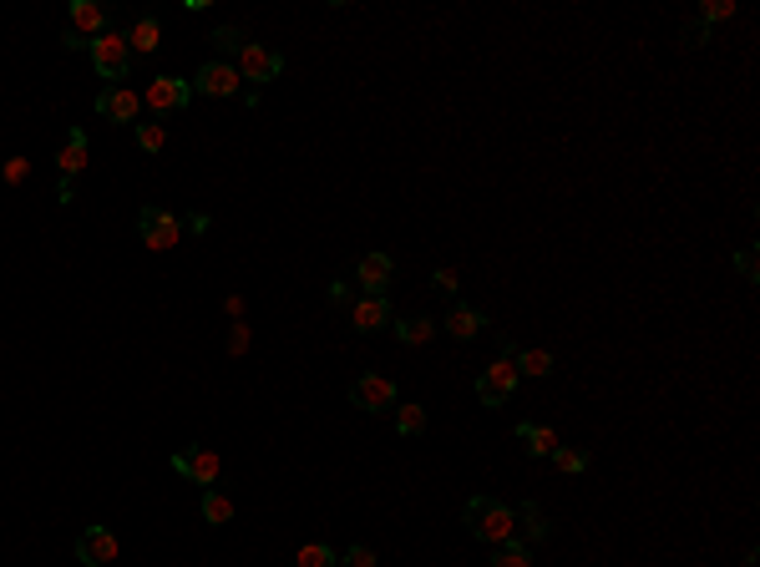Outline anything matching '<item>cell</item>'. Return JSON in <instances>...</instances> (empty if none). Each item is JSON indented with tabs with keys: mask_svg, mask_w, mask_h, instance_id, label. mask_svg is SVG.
Returning <instances> with one entry per match:
<instances>
[{
	"mask_svg": "<svg viewBox=\"0 0 760 567\" xmlns=\"http://www.w3.org/2000/svg\"><path fill=\"white\" fill-rule=\"evenodd\" d=\"M61 46H66V51H82V46H87V41H82V36H76V31H71V26H66V31H61Z\"/></svg>",
	"mask_w": 760,
	"mask_h": 567,
	"instance_id": "8d00e7d4",
	"label": "cell"
},
{
	"mask_svg": "<svg viewBox=\"0 0 760 567\" xmlns=\"http://www.w3.org/2000/svg\"><path fill=\"white\" fill-rule=\"evenodd\" d=\"M26 173H31V162H26V157H11V162H6V183H11V188H21V183H26Z\"/></svg>",
	"mask_w": 760,
	"mask_h": 567,
	"instance_id": "4dcf8cb0",
	"label": "cell"
},
{
	"mask_svg": "<svg viewBox=\"0 0 760 567\" xmlns=\"http://www.w3.org/2000/svg\"><path fill=\"white\" fill-rule=\"evenodd\" d=\"M431 284H436L441 294H456V269H436V274H431Z\"/></svg>",
	"mask_w": 760,
	"mask_h": 567,
	"instance_id": "d6a6232c",
	"label": "cell"
},
{
	"mask_svg": "<svg viewBox=\"0 0 760 567\" xmlns=\"http://www.w3.org/2000/svg\"><path fill=\"white\" fill-rule=\"evenodd\" d=\"M340 557H335V547L330 542H304L299 552H294V562L289 567H335Z\"/></svg>",
	"mask_w": 760,
	"mask_h": 567,
	"instance_id": "603a6c76",
	"label": "cell"
},
{
	"mask_svg": "<svg viewBox=\"0 0 760 567\" xmlns=\"http://www.w3.org/2000/svg\"><path fill=\"white\" fill-rule=\"evenodd\" d=\"M512 517H517V542H543L553 527H548V517L538 512V502H522V507H512Z\"/></svg>",
	"mask_w": 760,
	"mask_h": 567,
	"instance_id": "d6986e66",
	"label": "cell"
},
{
	"mask_svg": "<svg viewBox=\"0 0 760 567\" xmlns=\"http://www.w3.org/2000/svg\"><path fill=\"white\" fill-rule=\"evenodd\" d=\"M137 233H142V243L147 249H178L183 243V218L178 213H168V208H142L137 213Z\"/></svg>",
	"mask_w": 760,
	"mask_h": 567,
	"instance_id": "3957f363",
	"label": "cell"
},
{
	"mask_svg": "<svg viewBox=\"0 0 760 567\" xmlns=\"http://www.w3.org/2000/svg\"><path fill=\"white\" fill-rule=\"evenodd\" d=\"M122 36H127V51H137V56H152V51L163 46V21H158V16H137V21H132Z\"/></svg>",
	"mask_w": 760,
	"mask_h": 567,
	"instance_id": "2e32d148",
	"label": "cell"
},
{
	"mask_svg": "<svg viewBox=\"0 0 760 567\" xmlns=\"http://www.w3.org/2000/svg\"><path fill=\"white\" fill-rule=\"evenodd\" d=\"M391 330H396V340H401V345H426V340H436L441 324L421 314V319H401V324H391Z\"/></svg>",
	"mask_w": 760,
	"mask_h": 567,
	"instance_id": "7402d4cb",
	"label": "cell"
},
{
	"mask_svg": "<svg viewBox=\"0 0 760 567\" xmlns=\"http://www.w3.org/2000/svg\"><path fill=\"white\" fill-rule=\"evenodd\" d=\"M482 330H487V314L472 309V304H456V309L446 314V335H451V340H477Z\"/></svg>",
	"mask_w": 760,
	"mask_h": 567,
	"instance_id": "ac0fdd59",
	"label": "cell"
},
{
	"mask_svg": "<svg viewBox=\"0 0 760 567\" xmlns=\"http://www.w3.org/2000/svg\"><path fill=\"white\" fill-rule=\"evenodd\" d=\"M517 380H522V375H517V365L502 355V360H492V365L477 375V400L487 405V411H497V405H507V400H512Z\"/></svg>",
	"mask_w": 760,
	"mask_h": 567,
	"instance_id": "277c9868",
	"label": "cell"
},
{
	"mask_svg": "<svg viewBox=\"0 0 760 567\" xmlns=\"http://www.w3.org/2000/svg\"><path fill=\"white\" fill-rule=\"evenodd\" d=\"M350 405H360L365 416H375V411H396V405H401L396 380H391V375H360V380L350 385Z\"/></svg>",
	"mask_w": 760,
	"mask_h": 567,
	"instance_id": "5b68a950",
	"label": "cell"
},
{
	"mask_svg": "<svg viewBox=\"0 0 760 567\" xmlns=\"http://www.w3.org/2000/svg\"><path fill=\"white\" fill-rule=\"evenodd\" d=\"M553 466L568 471V476H573V471H588V451H583V446H558V451H553Z\"/></svg>",
	"mask_w": 760,
	"mask_h": 567,
	"instance_id": "484cf974",
	"label": "cell"
},
{
	"mask_svg": "<svg viewBox=\"0 0 760 567\" xmlns=\"http://www.w3.org/2000/svg\"><path fill=\"white\" fill-rule=\"evenodd\" d=\"M82 168H87V132L71 127L61 137V152H56V173H61V183H76V173H82Z\"/></svg>",
	"mask_w": 760,
	"mask_h": 567,
	"instance_id": "4fadbf2b",
	"label": "cell"
},
{
	"mask_svg": "<svg viewBox=\"0 0 760 567\" xmlns=\"http://www.w3.org/2000/svg\"><path fill=\"white\" fill-rule=\"evenodd\" d=\"M730 16H735V0H710V6L700 11L705 26H710V21H730Z\"/></svg>",
	"mask_w": 760,
	"mask_h": 567,
	"instance_id": "f546056e",
	"label": "cell"
},
{
	"mask_svg": "<svg viewBox=\"0 0 760 567\" xmlns=\"http://www.w3.org/2000/svg\"><path fill=\"white\" fill-rule=\"evenodd\" d=\"M239 87H244V81H239L234 61H203L198 76H193V92H203V97H234Z\"/></svg>",
	"mask_w": 760,
	"mask_h": 567,
	"instance_id": "ba28073f",
	"label": "cell"
},
{
	"mask_svg": "<svg viewBox=\"0 0 760 567\" xmlns=\"http://www.w3.org/2000/svg\"><path fill=\"white\" fill-rule=\"evenodd\" d=\"M193 102V81L183 76H152L147 81V107L152 112H183Z\"/></svg>",
	"mask_w": 760,
	"mask_h": 567,
	"instance_id": "9c48e42d",
	"label": "cell"
},
{
	"mask_svg": "<svg viewBox=\"0 0 760 567\" xmlns=\"http://www.w3.org/2000/svg\"><path fill=\"white\" fill-rule=\"evenodd\" d=\"M213 46H218L223 56H239V51L249 46V36H244V31H234V26H218V31H213Z\"/></svg>",
	"mask_w": 760,
	"mask_h": 567,
	"instance_id": "4316f807",
	"label": "cell"
},
{
	"mask_svg": "<svg viewBox=\"0 0 760 567\" xmlns=\"http://www.w3.org/2000/svg\"><path fill=\"white\" fill-rule=\"evenodd\" d=\"M117 552H122V542H117L112 527H87L82 537H76V557H82V567H107V562H117Z\"/></svg>",
	"mask_w": 760,
	"mask_h": 567,
	"instance_id": "30bf717a",
	"label": "cell"
},
{
	"mask_svg": "<svg viewBox=\"0 0 760 567\" xmlns=\"http://www.w3.org/2000/svg\"><path fill=\"white\" fill-rule=\"evenodd\" d=\"M705 41H710V26H705V21H684L679 46H705Z\"/></svg>",
	"mask_w": 760,
	"mask_h": 567,
	"instance_id": "f1b7e54d",
	"label": "cell"
},
{
	"mask_svg": "<svg viewBox=\"0 0 760 567\" xmlns=\"http://www.w3.org/2000/svg\"><path fill=\"white\" fill-rule=\"evenodd\" d=\"M396 279V259L391 254H365L360 264H355V284H360V294H386V284Z\"/></svg>",
	"mask_w": 760,
	"mask_h": 567,
	"instance_id": "7c38bea8",
	"label": "cell"
},
{
	"mask_svg": "<svg viewBox=\"0 0 760 567\" xmlns=\"http://www.w3.org/2000/svg\"><path fill=\"white\" fill-rule=\"evenodd\" d=\"M492 567H532V552H527V542H502L497 547V557H492Z\"/></svg>",
	"mask_w": 760,
	"mask_h": 567,
	"instance_id": "d4e9b609",
	"label": "cell"
},
{
	"mask_svg": "<svg viewBox=\"0 0 760 567\" xmlns=\"http://www.w3.org/2000/svg\"><path fill=\"white\" fill-rule=\"evenodd\" d=\"M228 350H249V324H234V335H228Z\"/></svg>",
	"mask_w": 760,
	"mask_h": 567,
	"instance_id": "836d02e7",
	"label": "cell"
},
{
	"mask_svg": "<svg viewBox=\"0 0 760 567\" xmlns=\"http://www.w3.org/2000/svg\"><path fill=\"white\" fill-rule=\"evenodd\" d=\"M163 142H168V132L158 122H137V147L142 152H163Z\"/></svg>",
	"mask_w": 760,
	"mask_h": 567,
	"instance_id": "83f0119b",
	"label": "cell"
},
{
	"mask_svg": "<svg viewBox=\"0 0 760 567\" xmlns=\"http://www.w3.org/2000/svg\"><path fill=\"white\" fill-rule=\"evenodd\" d=\"M218 451H208V446H183L178 456H173V471L178 476H188L193 486H218Z\"/></svg>",
	"mask_w": 760,
	"mask_h": 567,
	"instance_id": "52a82bcc",
	"label": "cell"
},
{
	"mask_svg": "<svg viewBox=\"0 0 760 567\" xmlns=\"http://www.w3.org/2000/svg\"><path fill=\"white\" fill-rule=\"evenodd\" d=\"M137 92H127V87H102L97 92V117H107V122H137Z\"/></svg>",
	"mask_w": 760,
	"mask_h": 567,
	"instance_id": "5bb4252c",
	"label": "cell"
},
{
	"mask_svg": "<svg viewBox=\"0 0 760 567\" xmlns=\"http://www.w3.org/2000/svg\"><path fill=\"white\" fill-rule=\"evenodd\" d=\"M112 26V11L97 6V0H71V31L76 36H102Z\"/></svg>",
	"mask_w": 760,
	"mask_h": 567,
	"instance_id": "9a60e30c",
	"label": "cell"
},
{
	"mask_svg": "<svg viewBox=\"0 0 760 567\" xmlns=\"http://www.w3.org/2000/svg\"><path fill=\"white\" fill-rule=\"evenodd\" d=\"M467 527H472V537L487 542V547H502V542L517 537V517H512V507L497 502V497H472V502H467Z\"/></svg>",
	"mask_w": 760,
	"mask_h": 567,
	"instance_id": "6da1fadb",
	"label": "cell"
},
{
	"mask_svg": "<svg viewBox=\"0 0 760 567\" xmlns=\"http://www.w3.org/2000/svg\"><path fill=\"white\" fill-rule=\"evenodd\" d=\"M735 264H740V274H745V279H750V284H755V249H745V254H740V259H735Z\"/></svg>",
	"mask_w": 760,
	"mask_h": 567,
	"instance_id": "e575fe53",
	"label": "cell"
},
{
	"mask_svg": "<svg viewBox=\"0 0 760 567\" xmlns=\"http://www.w3.org/2000/svg\"><path fill=\"white\" fill-rule=\"evenodd\" d=\"M396 431H401V436H421V431H426V405H416V400L396 405Z\"/></svg>",
	"mask_w": 760,
	"mask_h": 567,
	"instance_id": "cb8c5ba5",
	"label": "cell"
},
{
	"mask_svg": "<svg viewBox=\"0 0 760 567\" xmlns=\"http://www.w3.org/2000/svg\"><path fill=\"white\" fill-rule=\"evenodd\" d=\"M87 56H92L97 76L112 81V87H122L127 71H132V51H127V36H122V31H102L97 41H87Z\"/></svg>",
	"mask_w": 760,
	"mask_h": 567,
	"instance_id": "7a4b0ae2",
	"label": "cell"
},
{
	"mask_svg": "<svg viewBox=\"0 0 760 567\" xmlns=\"http://www.w3.org/2000/svg\"><path fill=\"white\" fill-rule=\"evenodd\" d=\"M517 441L527 446V456H553V451L563 446L553 426H532V421H522V426H517Z\"/></svg>",
	"mask_w": 760,
	"mask_h": 567,
	"instance_id": "ffe728a7",
	"label": "cell"
},
{
	"mask_svg": "<svg viewBox=\"0 0 760 567\" xmlns=\"http://www.w3.org/2000/svg\"><path fill=\"white\" fill-rule=\"evenodd\" d=\"M203 522H208V527L234 522V497L218 492V486H203Z\"/></svg>",
	"mask_w": 760,
	"mask_h": 567,
	"instance_id": "44dd1931",
	"label": "cell"
},
{
	"mask_svg": "<svg viewBox=\"0 0 760 567\" xmlns=\"http://www.w3.org/2000/svg\"><path fill=\"white\" fill-rule=\"evenodd\" d=\"M350 324L360 335H375V330H386V324H396V309H391L386 294H360L350 304Z\"/></svg>",
	"mask_w": 760,
	"mask_h": 567,
	"instance_id": "8fae6325",
	"label": "cell"
},
{
	"mask_svg": "<svg viewBox=\"0 0 760 567\" xmlns=\"http://www.w3.org/2000/svg\"><path fill=\"white\" fill-rule=\"evenodd\" d=\"M502 355H507V360L517 365V375H532V380L553 375V365H558V360H553L548 350H517L512 340H502Z\"/></svg>",
	"mask_w": 760,
	"mask_h": 567,
	"instance_id": "e0dca14e",
	"label": "cell"
},
{
	"mask_svg": "<svg viewBox=\"0 0 760 567\" xmlns=\"http://www.w3.org/2000/svg\"><path fill=\"white\" fill-rule=\"evenodd\" d=\"M279 71H284V56H279L274 46H259V41H249V46L239 51V81H254V87H269V81H279Z\"/></svg>",
	"mask_w": 760,
	"mask_h": 567,
	"instance_id": "8992f818",
	"label": "cell"
},
{
	"mask_svg": "<svg viewBox=\"0 0 760 567\" xmlns=\"http://www.w3.org/2000/svg\"><path fill=\"white\" fill-rule=\"evenodd\" d=\"M183 228H193V233H208V213H188V218H183Z\"/></svg>",
	"mask_w": 760,
	"mask_h": 567,
	"instance_id": "d590c367",
	"label": "cell"
},
{
	"mask_svg": "<svg viewBox=\"0 0 760 567\" xmlns=\"http://www.w3.org/2000/svg\"><path fill=\"white\" fill-rule=\"evenodd\" d=\"M345 567H375V552H370L365 542H355V547L345 552Z\"/></svg>",
	"mask_w": 760,
	"mask_h": 567,
	"instance_id": "1f68e13d",
	"label": "cell"
}]
</instances>
